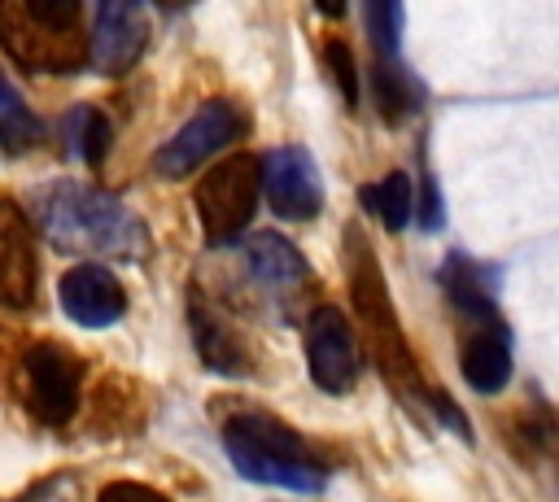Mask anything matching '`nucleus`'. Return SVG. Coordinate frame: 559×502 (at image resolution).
Segmentation results:
<instances>
[{"instance_id":"nucleus-12","label":"nucleus","mask_w":559,"mask_h":502,"mask_svg":"<svg viewBox=\"0 0 559 502\" xmlns=\"http://www.w3.org/2000/svg\"><path fill=\"white\" fill-rule=\"evenodd\" d=\"M57 297H61V310H66L74 323H83V327H109V323H118L122 310H127V292H122L118 275H114L109 266H100V262L70 266V271L61 275Z\"/></svg>"},{"instance_id":"nucleus-5","label":"nucleus","mask_w":559,"mask_h":502,"mask_svg":"<svg viewBox=\"0 0 559 502\" xmlns=\"http://www.w3.org/2000/svg\"><path fill=\"white\" fill-rule=\"evenodd\" d=\"M258 196H262V157L231 153L227 162L210 166V175H201V183L192 192L205 240L210 244H231L249 227V218L258 210Z\"/></svg>"},{"instance_id":"nucleus-19","label":"nucleus","mask_w":559,"mask_h":502,"mask_svg":"<svg viewBox=\"0 0 559 502\" xmlns=\"http://www.w3.org/2000/svg\"><path fill=\"white\" fill-rule=\"evenodd\" d=\"M61 135H66V148L87 162V166H100L105 153H109V140H114V127L109 118L96 109V105H74L66 118H61Z\"/></svg>"},{"instance_id":"nucleus-6","label":"nucleus","mask_w":559,"mask_h":502,"mask_svg":"<svg viewBox=\"0 0 559 502\" xmlns=\"http://www.w3.org/2000/svg\"><path fill=\"white\" fill-rule=\"evenodd\" d=\"M17 380H22V402L39 423L61 428L74 419L79 397H83V362L66 345H57V340L31 345L22 354Z\"/></svg>"},{"instance_id":"nucleus-2","label":"nucleus","mask_w":559,"mask_h":502,"mask_svg":"<svg viewBox=\"0 0 559 502\" xmlns=\"http://www.w3.org/2000/svg\"><path fill=\"white\" fill-rule=\"evenodd\" d=\"M345 271H349V301H354V314L362 323V340H367L380 375L402 397L428 402L432 384L424 380V371H419V362L411 354V340H406V332L397 323V310H393L380 258H376V249L367 244V236L358 227H345Z\"/></svg>"},{"instance_id":"nucleus-15","label":"nucleus","mask_w":559,"mask_h":502,"mask_svg":"<svg viewBox=\"0 0 559 502\" xmlns=\"http://www.w3.org/2000/svg\"><path fill=\"white\" fill-rule=\"evenodd\" d=\"M437 279H441L445 301L459 310V319L472 323V332H476V327H502L498 301H493V284H489V266H485V262H476L472 253H445Z\"/></svg>"},{"instance_id":"nucleus-18","label":"nucleus","mask_w":559,"mask_h":502,"mask_svg":"<svg viewBox=\"0 0 559 502\" xmlns=\"http://www.w3.org/2000/svg\"><path fill=\"white\" fill-rule=\"evenodd\" d=\"M358 201H362V210H367L376 223H384L389 231H402V227L411 223V214H415L411 175H406V170H389L384 179L358 188Z\"/></svg>"},{"instance_id":"nucleus-9","label":"nucleus","mask_w":559,"mask_h":502,"mask_svg":"<svg viewBox=\"0 0 559 502\" xmlns=\"http://www.w3.org/2000/svg\"><path fill=\"white\" fill-rule=\"evenodd\" d=\"M262 192H266L271 210L288 223H306L323 210L319 166L301 144H284L262 157Z\"/></svg>"},{"instance_id":"nucleus-13","label":"nucleus","mask_w":559,"mask_h":502,"mask_svg":"<svg viewBox=\"0 0 559 502\" xmlns=\"http://www.w3.org/2000/svg\"><path fill=\"white\" fill-rule=\"evenodd\" d=\"M245 266L258 279L262 292H271L280 306H293L306 288H310V262L301 258V249L293 240H284L280 231H258L245 244Z\"/></svg>"},{"instance_id":"nucleus-4","label":"nucleus","mask_w":559,"mask_h":502,"mask_svg":"<svg viewBox=\"0 0 559 502\" xmlns=\"http://www.w3.org/2000/svg\"><path fill=\"white\" fill-rule=\"evenodd\" d=\"M0 48L31 74H74L92 61L79 0H0Z\"/></svg>"},{"instance_id":"nucleus-21","label":"nucleus","mask_w":559,"mask_h":502,"mask_svg":"<svg viewBox=\"0 0 559 502\" xmlns=\"http://www.w3.org/2000/svg\"><path fill=\"white\" fill-rule=\"evenodd\" d=\"M362 22H367L376 57H397V35L406 22V9L393 0H371V4H362Z\"/></svg>"},{"instance_id":"nucleus-22","label":"nucleus","mask_w":559,"mask_h":502,"mask_svg":"<svg viewBox=\"0 0 559 502\" xmlns=\"http://www.w3.org/2000/svg\"><path fill=\"white\" fill-rule=\"evenodd\" d=\"M323 61H328V74H332L341 100L354 109V105H358V70H354V52H349V44H345L341 35H328V39H323Z\"/></svg>"},{"instance_id":"nucleus-1","label":"nucleus","mask_w":559,"mask_h":502,"mask_svg":"<svg viewBox=\"0 0 559 502\" xmlns=\"http://www.w3.org/2000/svg\"><path fill=\"white\" fill-rule=\"evenodd\" d=\"M31 214L39 231L66 249V253H109V258H135L144 253V223L105 188L57 179L31 192Z\"/></svg>"},{"instance_id":"nucleus-7","label":"nucleus","mask_w":559,"mask_h":502,"mask_svg":"<svg viewBox=\"0 0 559 502\" xmlns=\"http://www.w3.org/2000/svg\"><path fill=\"white\" fill-rule=\"evenodd\" d=\"M249 131V113L236 100H205L157 153H153V175L162 179H183L197 166H205L214 153H223L231 140Z\"/></svg>"},{"instance_id":"nucleus-23","label":"nucleus","mask_w":559,"mask_h":502,"mask_svg":"<svg viewBox=\"0 0 559 502\" xmlns=\"http://www.w3.org/2000/svg\"><path fill=\"white\" fill-rule=\"evenodd\" d=\"M96 502H170L166 493H157L153 485H140V480H114L100 489Z\"/></svg>"},{"instance_id":"nucleus-16","label":"nucleus","mask_w":559,"mask_h":502,"mask_svg":"<svg viewBox=\"0 0 559 502\" xmlns=\"http://www.w3.org/2000/svg\"><path fill=\"white\" fill-rule=\"evenodd\" d=\"M459 371L476 393H502L511 380V336L507 327H476L463 336Z\"/></svg>"},{"instance_id":"nucleus-14","label":"nucleus","mask_w":559,"mask_h":502,"mask_svg":"<svg viewBox=\"0 0 559 502\" xmlns=\"http://www.w3.org/2000/svg\"><path fill=\"white\" fill-rule=\"evenodd\" d=\"M188 327H192V340H197V354L210 371L218 375H245L253 362H249V345L245 336L227 323V314L201 297V288L188 292Z\"/></svg>"},{"instance_id":"nucleus-8","label":"nucleus","mask_w":559,"mask_h":502,"mask_svg":"<svg viewBox=\"0 0 559 502\" xmlns=\"http://www.w3.org/2000/svg\"><path fill=\"white\" fill-rule=\"evenodd\" d=\"M306 367H310V380L332 397L354 389V380H358V340L349 332V319L336 306L310 310V319H306Z\"/></svg>"},{"instance_id":"nucleus-11","label":"nucleus","mask_w":559,"mask_h":502,"mask_svg":"<svg viewBox=\"0 0 559 502\" xmlns=\"http://www.w3.org/2000/svg\"><path fill=\"white\" fill-rule=\"evenodd\" d=\"M148 44V17L140 4L92 9V65L100 74H127Z\"/></svg>"},{"instance_id":"nucleus-17","label":"nucleus","mask_w":559,"mask_h":502,"mask_svg":"<svg viewBox=\"0 0 559 502\" xmlns=\"http://www.w3.org/2000/svg\"><path fill=\"white\" fill-rule=\"evenodd\" d=\"M371 87H376V109L384 122H402L424 109V83L397 57H376Z\"/></svg>"},{"instance_id":"nucleus-3","label":"nucleus","mask_w":559,"mask_h":502,"mask_svg":"<svg viewBox=\"0 0 559 502\" xmlns=\"http://www.w3.org/2000/svg\"><path fill=\"white\" fill-rule=\"evenodd\" d=\"M223 450L245 480L280 485L293 493H319L328 485V467L314 445L266 410H236L223 419Z\"/></svg>"},{"instance_id":"nucleus-10","label":"nucleus","mask_w":559,"mask_h":502,"mask_svg":"<svg viewBox=\"0 0 559 502\" xmlns=\"http://www.w3.org/2000/svg\"><path fill=\"white\" fill-rule=\"evenodd\" d=\"M39 258H35V231L31 218L17 210V201L0 196V306L26 310L35 301Z\"/></svg>"},{"instance_id":"nucleus-24","label":"nucleus","mask_w":559,"mask_h":502,"mask_svg":"<svg viewBox=\"0 0 559 502\" xmlns=\"http://www.w3.org/2000/svg\"><path fill=\"white\" fill-rule=\"evenodd\" d=\"M44 493H48V485H39V489H31V493H26V498H22V502H39V498H44Z\"/></svg>"},{"instance_id":"nucleus-20","label":"nucleus","mask_w":559,"mask_h":502,"mask_svg":"<svg viewBox=\"0 0 559 502\" xmlns=\"http://www.w3.org/2000/svg\"><path fill=\"white\" fill-rule=\"evenodd\" d=\"M0 140L9 153H26L44 140V122L31 113V105L17 96V87L0 74Z\"/></svg>"}]
</instances>
